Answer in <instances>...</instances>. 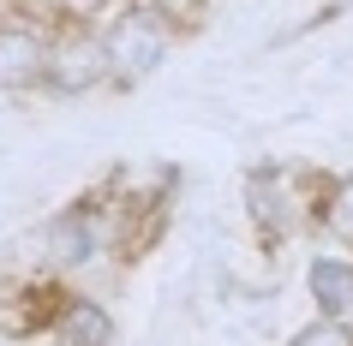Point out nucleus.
I'll list each match as a JSON object with an SVG mask.
<instances>
[{
	"instance_id": "9",
	"label": "nucleus",
	"mask_w": 353,
	"mask_h": 346,
	"mask_svg": "<svg viewBox=\"0 0 353 346\" xmlns=\"http://www.w3.org/2000/svg\"><path fill=\"white\" fill-rule=\"evenodd\" d=\"M288 346H353V323H330V316H317V323H305Z\"/></svg>"
},
{
	"instance_id": "5",
	"label": "nucleus",
	"mask_w": 353,
	"mask_h": 346,
	"mask_svg": "<svg viewBox=\"0 0 353 346\" xmlns=\"http://www.w3.org/2000/svg\"><path fill=\"white\" fill-rule=\"evenodd\" d=\"M48 66V36L37 24H0V90L37 84Z\"/></svg>"
},
{
	"instance_id": "3",
	"label": "nucleus",
	"mask_w": 353,
	"mask_h": 346,
	"mask_svg": "<svg viewBox=\"0 0 353 346\" xmlns=\"http://www.w3.org/2000/svg\"><path fill=\"white\" fill-rule=\"evenodd\" d=\"M102 245H108V227H102V209H90V203H72L42 227V251L54 269H84L102 257Z\"/></svg>"
},
{
	"instance_id": "7",
	"label": "nucleus",
	"mask_w": 353,
	"mask_h": 346,
	"mask_svg": "<svg viewBox=\"0 0 353 346\" xmlns=\"http://www.w3.org/2000/svg\"><path fill=\"white\" fill-rule=\"evenodd\" d=\"M54 346H114V316L96 299H66L54 316Z\"/></svg>"
},
{
	"instance_id": "10",
	"label": "nucleus",
	"mask_w": 353,
	"mask_h": 346,
	"mask_svg": "<svg viewBox=\"0 0 353 346\" xmlns=\"http://www.w3.org/2000/svg\"><path fill=\"white\" fill-rule=\"evenodd\" d=\"M138 6H150V12H156V19H192V12H198V6H204V0H138Z\"/></svg>"
},
{
	"instance_id": "6",
	"label": "nucleus",
	"mask_w": 353,
	"mask_h": 346,
	"mask_svg": "<svg viewBox=\"0 0 353 346\" xmlns=\"http://www.w3.org/2000/svg\"><path fill=\"white\" fill-rule=\"evenodd\" d=\"M305 292H312L317 316H330V323H347L353 316V263L347 257H312L305 263Z\"/></svg>"
},
{
	"instance_id": "1",
	"label": "nucleus",
	"mask_w": 353,
	"mask_h": 346,
	"mask_svg": "<svg viewBox=\"0 0 353 346\" xmlns=\"http://www.w3.org/2000/svg\"><path fill=\"white\" fill-rule=\"evenodd\" d=\"M102 42H108L114 78H120V84H144V78L168 60L174 30H168V19H156L150 6H126V12H114V19H108Z\"/></svg>"
},
{
	"instance_id": "8",
	"label": "nucleus",
	"mask_w": 353,
	"mask_h": 346,
	"mask_svg": "<svg viewBox=\"0 0 353 346\" xmlns=\"http://www.w3.org/2000/svg\"><path fill=\"white\" fill-rule=\"evenodd\" d=\"M323 233L330 239H341V245H353V173H341V180L323 191Z\"/></svg>"
},
{
	"instance_id": "2",
	"label": "nucleus",
	"mask_w": 353,
	"mask_h": 346,
	"mask_svg": "<svg viewBox=\"0 0 353 346\" xmlns=\"http://www.w3.org/2000/svg\"><path fill=\"white\" fill-rule=\"evenodd\" d=\"M102 78H114L108 66V42L96 36V30H60L48 42V66H42V84L60 96H84L96 90Z\"/></svg>"
},
{
	"instance_id": "4",
	"label": "nucleus",
	"mask_w": 353,
	"mask_h": 346,
	"mask_svg": "<svg viewBox=\"0 0 353 346\" xmlns=\"http://www.w3.org/2000/svg\"><path fill=\"white\" fill-rule=\"evenodd\" d=\"M245 203H252V221H258L270 239L294 233L299 221H305V203L294 197V185H288L281 167H258V173L245 180Z\"/></svg>"
}]
</instances>
